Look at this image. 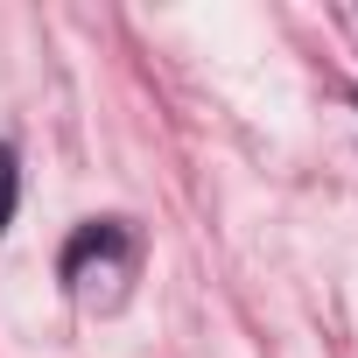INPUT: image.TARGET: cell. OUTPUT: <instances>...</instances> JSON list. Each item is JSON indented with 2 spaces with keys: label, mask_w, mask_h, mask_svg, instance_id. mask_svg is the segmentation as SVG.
Listing matches in <instances>:
<instances>
[{
  "label": "cell",
  "mask_w": 358,
  "mask_h": 358,
  "mask_svg": "<svg viewBox=\"0 0 358 358\" xmlns=\"http://www.w3.org/2000/svg\"><path fill=\"white\" fill-rule=\"evenodd\" d=\"M106 253H120V225H85V232L71 239V253H64V274L78 281L85 260H106Z\"/></svg>",
  "instance_id": "cell-1"
},
{
  "label": "cell",
  "mask_w": 358,
  "mask_h": 358,
  "mask_svg": "<svg viewBox=\"0 0 358 358\" xmlns=\"http://www.w3.org/2000/svg\"><path fill=\"white\" fill-rule=\"evenodd\" d=\"M15 197H22V162H15L8 141H0V232L15 225Z\"/></svg>",
  "instance_id": "cell-2"
}]
</instances>
